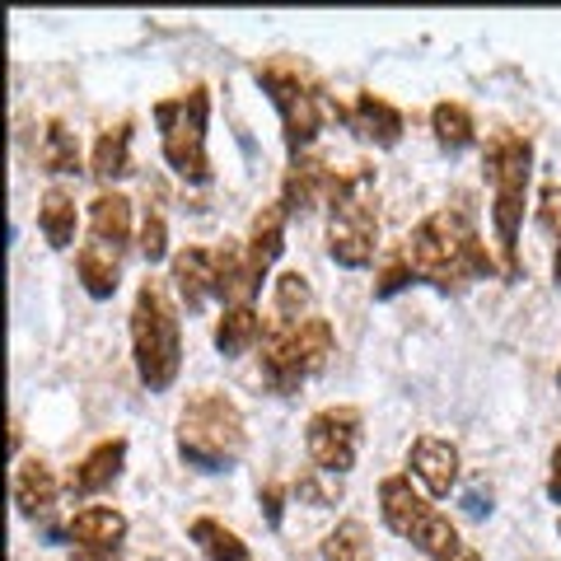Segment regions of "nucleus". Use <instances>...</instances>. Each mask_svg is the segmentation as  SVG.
I'll return each instance as SVG.
<instances>
[{
    "label": "nucleus",
    "instance_id": "f3484780",
    "mask_svg": "<svg viewBox=\"0 0 561 561\" xmlns=\"http://www.w3.org/2000/svg\"><path fill=\"white\" fill-rule=\"evenodd\" d=\"M280 249H286V206H262L257 216H253V230H249V267H253V276L262 280L267 276V267L280 257Z\"/></svg>",
    "mask_w": 561,
    "mask_h": 561
},
{
    "label": "nucleus",
    "instance_id": "ddd939ff",
    "mask_svg": "<svg viewBox=\"0 0 561 561\" xmlns=\"http://www.w3.org/2000/svg\"><path fill=\"white\" fill-rule=\"evenodd\" d=\"M332 179H337V169H328L319 154H300V160L290 164V173H286V187H280V206H286V216H305V210L328 202Z\"/></svg>",
    "mask_w": 561,
    "mask_h": 561
},
{
    "label": "nucleus",
    "instance_id": "4be33fe9",
    "mask_svg": "<svg viewBox=\"0 0 561 561\" xmlns=\"http://www.w3.org/2000/svg\"><path fill=\"white\" fill-rule=\"evenodd\" d=\"M38 230L51 249H70L76 243V197L66 187H47L38 206Z\"/></svg>",
    "mask_w": 561,
    "mask_h": 561
},
{
    "label": "nucleus",
    "instance_id": "423d86ee",
    "mask_svg": "<svg viewBox=\"0 0 561 561\" xmlns=\"http://www.w3.org/2000/svg\"><path fill=\"white\" fill-rule=\"evenodd\" d=\"M337 351V337H332V323L328 319H300V323H276L267 328L262 337V379L267 389L290 398L305 379H313L332 360Z\"/></svg>",
    "mask_w": 561,
    "mask_h": 561
},
{
    "label": "nucleus",
    "instance_id": "4468645a",
    "mask_svg": "<svg viewBox=\"0 0 561 561\" xmlns=\"http://www.w3.org/2000/svg\"><path fill=\"white\" fill-rule=\"evenodd\" d=\"M379 511H383V524H389L398 538L412 542V534L431 519L435 505H426V496L412 486V478H383V486H379Z\"/></svg>",
    "mask_w": 561,
    "mask_h": 561
},
{
    "label": "nucleus",
    "instance_id": "e433bc0d",
    "mask_svg": "<svg viewBox=\"0 0 561 561\" xmlns=\"http://www.w3.org/2000/svg\"><path fill=\"white\" fill-rule=\"evenodd\" d=\"M552 276H557V286H561V243H557V257H552Z\"/></svg>",
    "mask_w": 561,
    "mask_h": 561
},
{
    "label": "nucleus",
    "instance_id": "20e7f679",
    "mask_svg": "<svg viewBox=\"0 0 561 561\" xmlns=\"http://www.w3.org/2000/svg\"><path fill=\"white\" fill-rule=\"evenodd\" d=\"M131 351H136V375L150 393H164L179 379L183 365V328L169 290L160 280H146L131 305Z\"/></svg>",
    "mask_w": 561,
    "mask_h": 561
},
{
    "label": "nucleus",
    "instance_id": "bb28decb",
    "mask_svg": "<svg viewBox=\"0 0 561 561\" xmlns=\"http://www.w3.org/2000/svg\"><path fill=\"white\" fill-rule=\"evenodd\" d=\"M323 561H375L370 534H365L360 519H342L337 529L323 538Z\"/></svg>",
    "mask_w": 561,
    "mask_h": 561
},
{
    "label": "nucleus",
    "instance_id": "72a5a7b5",
    "mask_svg": "<svg viewBox=\"0 0 561 561\" xmlns=\"http://www.w3.org/2000/svg\"><path fill=\"white\" fill-rule=\"evenodd\" d=\"M548 496L561 505V445L552 449V472H548Z\"/></svg>",
    "mask_w": 561,
    "mask_h": 561
},
{
    "label": "nucleus",
    "instance_id": "c85d7f7f",
    "mask_svg": "<svg viewBox=\"0 0 561 561\" xmlns=\"http://www.w3.org/2000/svg\"><path fill=\"white\" fill-rule=\"evenodd\" d=\"M412 280H416V272L408 267V257H402V249H398L389 262H383V272H379V280H375V295H379V300H389V295L408 290Z\"/></svg>",
    "mask_w": 561,
    "mask_h": 561
},
{
    "label": "nucleus",
    "instance_id": "f704fd0d",
    "mask_svg": "<svg viewBox=\"0 0 561 561\" xmlns=\"http://www.w3.org/2000/svg\"><path fill=\"white\" fill-rule=\"evenodd\" d=\"M486 511H491V491L482 496V486H472L468 491V515H486Z\"/></svg>",
    "mask_w": 561,
    "mask_h": 561
},
{
    "label": "nucleus",
    "instance_id": "7ed1b4c3",
    "mask_svg": "<svg viewBox=\"0 0 561 561\" xmlns=\"http://www.w3.org/2000/svg\"><path fill=\"white\" fill-rule=\"evenodd\" d=\"M486 183H491V216H496V243L505 253V280H519V220L524 192L534 179V146L515 131L486 140Z\"/></svg>",
    "mask_w": 561,
    "mask_h": 561
},
{
    "label": "nucleus",
    "instance_id": "2f4dec72",
    "mask_svg": "<svg viewBox=\"0 0 561 561\" xmlns=\"http://www.w3.org/2000/svg\"><path fill=\"white\" fill-rule=\"evenodd\" d=\"M538 225L548 234H561V183L542 187V206H538Z\"/></svg>",
    "mask_w": 561,
    "mask_h": 561
},
{
    "label": "nucleus",
    "instance_id": "1a4fd4ad",
    "mask_svg": "<svg viewBox=\"0 0 561 561\" xmlns=\"http://www.w3.org/2000/svg\"><path fill=\"white\" fill-rule=\"evenodd\" d=\"M305 445H309V459L319 472H342L356 468V449H360V412L356 408H323L309 416L305 426Z\"/></svg>",
    "mask_w": 561,
    "mask_h": 561
},
{
    "label": "nucleus",
    "instance_id": "f03ea898",
    "mask_svg": "<svg viewBox=\"0 0 561 561\" xmlns=\"http://www.w3.org/2000/svg\"><path fill=\"white\" fill-rule=\"evenodd\" d=\"M249 431H243V412L225 393L202 389L183 402L179 412V454L187 468L197 472H225L239 463Z\"/></svg>",
    "mask_w": 561,
    "mask_h": 561
},
{
    "label": "nucleus",
    "instance_id": "393cba45",
    "mask_svg": "<svg viewBox=\"0 0 561 561\" xmlns=\"http://www.w3.org/2000/svg\"><path fill=\"white\" fill-rule=\"evenodd\" d=\"M38 164L47 173H80V146H76V136L66 131V122L61 117H51L47 127H43V146H38Z\"/></svg>",
    "mask_w": 561,
    "mask_h": 561
},
{
    "label": "nucleus",
    "instance_id": "c756f323",
    "mask_svg": "<svg viewBox=\"0 0 561 561\" xmlns=\"http://www.w3.org/2000/svg\"><path fill=\"white\" fill-rule=\"evenodd\" d=\"M169 253V225L160 210H146V225H140V257L146 262H160Z\"/></svg>",
    "mask_w": 561,
    "mask_h": 561
},
{
    "label": "nucleus",
    "instance_id": "b1692460",
    "mask_svg": "<svg viewBox=\"0 0 561 561\" xmlns=\"http://www.w3.org/2000/svg\"><path fill=\"white\" fill-rule=\"evenodd\" d=\"M192 542L202 548L206 561H249V542L220 519H192Z\"/></svg>",
    "mask_w": 561,
    "mask_h": 561
},
{
    "label": "nucleus",
    "instance_id": "aec40b11",
    "mask_svg": "<svg viewBox=\"0 0 561 561\" xmlns=\"http://www.w3.org/2000/svg\"><path fill=\"white\" fill-rule=\"evenodd\" d=\"M76 267H80L84 290H90L94 300H108V295L117 290V280H122V253L108 249V243H84Z\"/></svg>",
    "mask_w": 561,
    "mask_h": 561
},
{
    "label": "nucleus",
    "instance_id": "cd10ccee",
    "mask_svg": "<svg viewBox=\"0 0 561 561\" xmlns=\"http://www.w3.org/2000/svg\"><path fill=\"white\" fill-rule=\"evenodd\" d=\"M309 305H313V286L300 272H280L276 276V323H300L309 319Z\"/></svg>",
    "mask_w": 561,
    "mask_h": 561
},
{
    "label": "nucleus",
    "instance_id": "9d476101",
    "mask_svg": "<svg viewBox=\"0 0 561 561\" xmlns=\"http://www.w3.org/2000/svg\"><path fill=\"white\" fill-rule=\"evenodd\" d=\"M66 534L76 542V561H117L122 542H127V515L113 505H84L66 524Z\"/></svg>",
    "mask_w": 561,
    "mask_h": 561
},
{
    "label": "nucleus",
    "instance_id": "dca6fc26",
    "mask_svg": "<svg viewBox=\"0 0 561 561\" xmlns=\"http://www.w3.org/2000/svg\"><path fill=\"white\" fill-rule=\"evenodd\" d=\"M57 496H61V482L43 459H28L14 468V505H20V515L38 519L57 505Z\"/></svg>",
    "mask_w": 561,
    "mask_h": 561
},
{
    "label": "nucleus",
    "instance_id": "39448f33",
    "mask_svg": "<svg viewBox=\"0 0 561 561\" xmlns=\"http://www.w3.org/2000/svg\"><path fill=\"white\" fill-rule=\"evenodd\" d=\"M370 183L375 173L356 164L351 173H337L332 179V192H328V253L337 267H370L375 262V249H379V216L370 206Z\"/></svg>",
    "mask_w": 561,
    "mask_h": 561
},
{
    "label": "nucleus",
    "instance_id": "6ab92c4d",
    "mask_svg": "<svg viewBox=\"0 0 561 561\" xmlns=\"http://www.w3.org/2000/svg\"><path fill=\"white\" fill-rule=\"evenodd\" d=\"M90 230H94V243H108V249H127L131 239V202L122 192H99L90 202Z\"/></svg>",
    "mask_w": 561,
    "mask_h": 561
},
{
    "label": "nucleus",
    "instance_id": "9b49d317",
    "mask_svg": "<svg viewBox=\"0 0 561 561\" xmlns=\"http://www.w3.org/2000/svg\"><path fill=\"white\" fill-rule=\"evenodd\" d=\"M408 468L412 478L426 486V496L445 501L454 486H459V449L449 440H435V435H421V440L408 449Z\"/></svg>",
    "mask_w": 561,
    "mask_h": 561
},
{
    "label": "nucleus",
    "instance_id": "f257e3e1",
    "mask_svg": "<svg viewBox=\"0 0 561 561\" xmlns=\"http://www.w3.org/2000/svg\"><path fill=\"white\" fill-rule=\"evenodd\" d=\"M402 257H408L416 280H431L435 290H449V295L463 290L468 280L496 272L478 225H472V216L459 206H445L421 220L408 234V243H402Z\"/></svg>",
    "mask_w": 561,
    "mask_h": 561
},
{
    "label": "nucleus",
    "instance_id": "a211bd4d",
    "mask_svg": "<svg viewBox=\"0 0 561 561\" xmlns=\"http://www.w3.org/2000/svg\"><path fill=\"white\" fill-rule=\"evenodd\" d=\"M173 286H179L187 309H202L206 295H216V253L210 249H183L173 257Z\"/></svg>",
    "mask_w": 561,
    "mask_h": 561
},
{
    "label": "nucleus",
    "instance_id": "473e14b6",
    "mask_svg": "<svg viewBox=\"0 0 561 561\" xmlns=\"http://www.w3.org/2000/svg\"><path fill=\"white\" fill-rule=\"evenodd\" d=\"M280 501H286V491H280L276 482L262 486V511H267V524H272V529L280 524Z\"/></svg>",
    "mask_w": 561,
    "mask_h": 561
},
{
    "label": "nucleus",
    "instance_id": "6e6552de",
    "mask_svg": "<svg viewBox=\"0 0 561 561\" xmlns=\"http://www.w3.org/2000/svg\"><path fill=\"white\" fill-rule=\"evenodd\" d=\"M253 76H257L262 90H267V99L276 103L280 131H286V146H290L295 160H300V150L313 146V136H319L323 122L332 117V108H328L323 94H319V84H313L305 70L290 66V61H267V66H257Z\"/></svg>",
    "mask_w": 561,
    "mask_h": 561
},
{
    "label": "nucleus",
    "instance_id": "0eeeda50",
    "mask_svg": "<svg viewBox=\"0 0 561 561\" xmlns=\"http://www.w3.org/2000/svg\"><path fill=\"white\" fill-rule=\"evenodd\" d=\"M206 117L210 94L192 84L187 94L154 103V127H160L164 164L187 183H210V154H206Z\"/></svg>",
    "mask_w": 561,
    "mask_h": 561
},
{
    "label": "nucleus",
    "instance_id": "a878e982",
    "mask_svg": "<svg viewBox=\"0 0 561 561\" xmlns=\"http://www.w3.org/2000/svg\"><path fill=\"white\" fill-rule=\"evenodd\" d=\"M431 127H435V140H440L445 150H468L478 127H472V113L463 103H435L431 113Z\"/></svg>",
    "mask_w": 561,
    "mask_h": 561
},
{
    "label": "nucleus",
    "instance_id": "c9c22d12",
    "mask_svg": "<svg viewBox=\"0 0 561 561\" xmlns=\"http://www.w3.org/2000/svg\"><path fill=\"white\" fill-rule=\"evenodd\" d=\"M449 561H482V552H472V548H459V552H454Z\"/></svg>",
    "mask_w": 561,
    "mask_h": 561
},
{
    "label": "nucleus",
    "instance_id": "4c0bfd02",
    "mask_svg": "<svg viewBox=\"0 0 561 561\" xmlns=\"http://www.w3.org/2000/svg\"><path fill=\"white\" fill-rule=\"evenodd\" d=\"M557 389H561V370H557Z\"/></svg>",
    "mask_w": 561,
    "mask_h": 561
},
{
    "label": "nucleus",
    "instance_id": "f8f14e48",
    "mask_svg": "<svg viewBox=\"0 0 561 561\" xmlns=\"http://www.w3.org/2000/svg\"><path fill=\"white\" fill-rule=\"evenodd\" d=\"M122 463H127V440H103V445H94L76 468L66 472V482H61L66 496L84 501V496H94V491L113 486L117 472H122Z\"/></svg>",
    "mask_w": 561,
    "mask_h": 561
},
{
    "label": "nucleus",
    "instance_id": "5701e85b",
    "mask_svg": "<svg viewBox=\"0 0 561 561\" xmlns=\"http://www.w3.org/2000/svg\"><path fill=\"white\" fill-rule=\"evenodd\" d=\"M94 179L99 183H113V179H127L131 173V122H117V127H108L99 136L94 146Z\"/></svg>",
    "mask_w": 561,
    "mask_h": 561
},
{
    "label": "nucleus",
    "instance_id": "412c9836",
    "mask_svg": "<svg viewBox=\"0 0 561 561\" xmlns=\"http://www.w3.org/2000/svg\"><path fill=\"white\" fill-rule=\"evenodd\" d=\"M262 337V319L253 305H225L220 323H216V346L220 356H243V351H253Z\"/></svg>",
    "mask_w": 561,
    "mask_h": 561
},
{
    "label": "nucleus",
    "instance_id": "7c9ffc66",
    "mask_svg": "<svg viewBox=\"0 0 561 561\" xmlns=\"http://www.w3.org/2000/svg\"><path fill=\"white\" fill-rule=\"evenodd\" d=\"M295 491H300V496L309 501V505H319V511H323V505H332V501H337V482H319V468H309V472H300V482H295Z\"/></svg>",
    "mask_w": 561,
    "mask_h": 561
},
{
    "label": "nucleus",
    "instance_id": "2eb2a0df",
    "mask_svg": "<svg viewBox=\"0 0 561 561\" xmlns=\"http://www.w3.org/2000/svg\"><path fill=\"white\" fill-rule=\"evenodd\" d=\"M342 122L360 140H370V146H398V140H402V113L393 108L389 99H379V94H360Z\"/></svg>",
    "mask_w": 561,
    "mask_h": 561
}]
</instances>
